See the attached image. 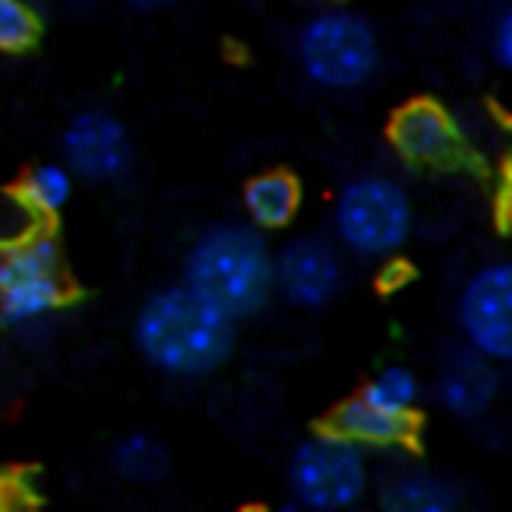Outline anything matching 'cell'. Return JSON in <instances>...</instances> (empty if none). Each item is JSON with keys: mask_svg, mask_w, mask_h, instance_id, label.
I'll use <instances>...</instances> for the list:
<instances>
[{"mask_svg": "<svg viewBox=\"0 0 512 512\" xmlns=\"http://www.w3.org/2000/svg\"><path fill=\"white\" fill-rule=\"evenodd\" d=\"M127 4L134 11H162V8H169L172 0H127Z\"/></svg>", "mask_w": 512, "mask_h": 512, "instance_id": "ffe728a7", "label": "cell"}, {"mask_svg": "<svg viewBox=\"0 0 512 512\" xmlns=\"http://www.w3.org/2000/svg\"><path fill=\"white\" fill-rule=\"evenodd\" d=\"M299 57L309 81L320 88H358L376 74L379 67V43L376 32L348 11H327L313 18L302 29Z\"/></svg>", "mask_w": 512, "mask_h": 512, "instance_id": "277c9868", "label": "cell"}, {"mask_svg": "<svg viewBox=\"0 0 512 512\" xmlns=\"http://www.w3.org/2000/svg\"><path fill=\"white\" fill-rule=\"evenodd\" d=\"M74 190V172L64 169V165H39L25 176L22 183V197L25 204L36 214H57L64 211V204L71 200Z\"/></svg>", "mask_w": 512, "mask_h": 512, "instance_id": "e0dca14e", "label": "cell"}, {"mask_svg": "<svg viewBox=\"0 0 512 512\" xmlns=\"http://www.w3.org/2000/svg\"><path fill=\"white\" fill-rule=\"evenodd\" d=\"M64 155L67 169L92 183H113L130 169V134L113 113L88 109L78 113L64 130Z\"/></svg>", "mask_w": 512, "mask_h": 512, "instance_id": "9c48e42d", "label": "cell"}, {"mask_svg": "<svg viewBox=\"0 0 512 512\" xmlns=\"http://www.w3.org/2000/svg\"><path fill=\"white\" fill-rule=\"evenodd\" d=\"M113 467L120 477L134 484H151L169 470V456H165V446L151 435H123L113 446Z\"/></svg>", "mask_w": 512, "mask_h": 512, "instance_id": "9a60e30c", "label": "cell"}, {"mask_svg": "<svg viewBox=\"0 0 512 512\" xmlns=\"http://www.w3.org/2000/svg\"><path fill=\"white\" fill-rule=\"evenodd\" d=\"M460 327L474 355L505 362L512 355V271L488 264L467 281L460 295Z\"/></svg>", "mask_w": 512, "mask_h": 512, "instance_id": "52a82bcc", "label": "cell"}, {"mask_svg": "<svg viewBox=\"0 0 512 512\" xmlns=\"http://www.w3.org/2000/svg\"><path fill=\"white\" fill-rule=\"evenodd\" d=\"M341 256L327 239L302 235L274 256V288L302 309H320L341 288Z\"/></svg>", "mask_w": 512, "mask_h": 512, "instance_id": "30bf717a", "label": "cell"}, {"mask_svg": "<svg viewBox=\"0 0 512 512\" xmlns=\"http://www.w3.org/2000/svg\"><path fill=\"white\" fill-rule=\"evenodd\" d=\"M288 481L302 509L344 512L365 495L369 467H365L362 449L327 432L295 449Z\"/></svg>", "mask_w": 512, "mask_h": 512, "instance_id": "8992f818", "label": "cell"}, {"mask_svg": "<svg viewBox=\"0 0 512 512\" xmlns=\"http://www.w3.org/2000/svg\"><path fill=\"white\" fill-rule=\"evenodd\" d=\"M390 144L404 162L428 169H460L470 158L460 127L435 99L400 106L390 120Z\"/></svg>", "mask_w": 512, "mask_h": 512, "instance_id": "ba28073f", "label": "cell"}, {"mask_svg": "<svg viewBox=\"0 0 512 512\" xmlns=\"http://www.w3.org/2000/svg\"><path fill=\"white\" fill-rule=\"evenodd\" d=\"M67 302L60 253L50 235H29L0 246V323L32 327Z\"/></svg>", "mask_w": 512, "mask_h": 512, "instance_id": "3957f363", "label": "cell"}, {"mask_svg": "<svg viewBox=\"0 0 512 512\" xmlns=\"http://www.w3.org/2000/svg\"><path fill=\"white\" fill-rule=\"evenodd\" d=\"M186 285L239 320L264 309L271 299L274 256L253 228L218 225L193 242L186 256Z\"/></svg>", "mask_w": 512, "mask_h": 512, "instance_id": "7a4b0ae2", "label": "cell"}, {"mask_svg": "<svg viewBox=\"0 0 512 512\" xmlns=\"http://www.w3.org/2000/svg\"><path fill=\"white\" fill-rule=\"evenodd\" d=\"M383 512H460V498L446 481L428 474H400L383 488Z\"/></svg>", "mask_w": 512, "mask_h": 512, "instance_id": "5bb4252c", "label": "cell"}, {"mask_svg": "<svg viewBox=\"0 0 512 512\" xmlns=\"http://www.w3.org/2000/svg\"><path fill=\"white\" fill-rule=\"evenodd\" d=\"M334 221L344 246L362 256H386L407 242L414 214L411 200L397 183L383 176H362L337 197Z\"/></svg>", "mask_w": 512, "mask_h": 512, "instance_id": "5b68a950", "label": "cell"}, {"mask_svg": "<svg viewBox=\"0 0 512 512\" xmlns=\"http://www.w3.org/2000/svg\"><path fill=\"white\" fill-rule=\"evenodd\" d=\"M71 4H78V8H85V4H95V0H71Z\"/></svg>", "mask_w": 512, "mask_h": 512, "instance_id": "603a6c76", "label": "cell"}, {"mask_svg": "<svg viewBox=\"0 0 512 512\" xmlns=\"http://www.w3.org/2000/svg\"><path fill=\"white\" fill-rule=\"evenodd\" d=\"M39 22L36 11L25 0H0V53H25L39 43Z\"/></svg>", "mask_w": 512, "mask_h": 512, "instance_id": "ac0fdd59", "label": "cell"}, {"mask_svg": "<svg viewBox=\"0 0 512 512\" xmlns=\"http://www.w3.org/2000/svg\"><path fill=\"white\" fill-rule=\"evenodd\" d=\"M498 397V372L481 355H456L439 376V400L446 411L474 418Z\"/></svg>", "mask_w": 512, "mask_h": 512, "instance_id": "7c38bea8", "label": "cell"}, {"mask_svg": "<svg viewBox=\"0 0 512 512\" xmlns=\"http://www.w3.org/2000/svg\"><path fill=\"white\" fill-rule=\"evenodd\" d=\"M232 316L197 295L190 285L165 288L141 306L134 341L141 355L165 376L193 379L218 369L232 351Z\"/></svg>", "mask_w": 512, "mask_h": 512, "instance_id": "6da1fadb", "label": "cell"}, {"mask_svg": "<svg viewBox=\"0 0 512 512\" xmlns=\"http://www.w3.org/2000/svg\"><path fill=\"white\" fill-rule=\"evenodd\" d=\"M242 204H246V214L256 228L264 232H278V228H288L295 221L302 207V186L292 172H260L246 183V193H242Z\"/></svg>", "mask_w": 512, "mask_h": 512, "instance_id": "4fadbf2b", "label": "cell"}, {"mask_svg": "<svg viewBox=\"0 0 512 512\" xmlns=\"http://www.w3.org/2000/svg\"><path fill=\"white\" fill-rule=\"evenodd\" d=\"M390 281H397V285L404 281V271H400L397 264H393V271H386V274H383V285H386V288H390Z\"/></svg>", "mask_w": 512, "mask_h": 512, "instance_id": "44dd1931", "label": "cell"}, {"mask_svg": "<svg viewBox=\"0 0 512 512\" xmlns=\"http://www.w3.org/2000/svg\"><path fill=\"white\" fill-rule=\"evenodd\" d=\"M418 379H414L411 369H400V365H390L383 369L369 386L362 390V400L386 414H404V418H414V404H418Z\"/></svg>", "mask_w": 512, "mask_h": 512, "instance_id": "2e32d148", "label": "cell"}, {"mask_svg": "<svg viewBox=\"0 0 512 512\" xmlns=\"http://www.w3.org/2000/svg\"><path fill=\"white\" fill-rule=\"evenodd\" d=\"M274 512H302V505L299 502H288V505H278Z\"/></svg>", "mask_w": 512, "mask_h": 512, "instance_id": "7402d4cb", "label": "cell"}, {"mask_svg": "<svg viewBox=\"0 0 512 512\" xmlns=\"http://www.w3.org/2000/svg\"><path fill=\"white\" fill-rule=\"evenodd\" d=\"M491 50H495L498 67H509L512 64V15H509V11L498 18L495 32H491Z\"/></svg>", "mask_w": 512, "mask_h": 512, "instance_id": "d6986e66", "label": "cell"}, {"mask_svg": "<svg viewBox=\"0 0 512 512\" xmlns=\"http://www.w3.org/2000/svg\"><path fill=\"white\" fill-rule=\"evenodd\" d=\"M330 435L351 442V446H407L414 439V418L404 414H386L379 407L365 404L362 397L344 400L334 414H330Z\"/></svg>", "mask_w": 512, "mask_h": 512, "instance_id": "8fae6325", "label": "cell"}]
</instances>
